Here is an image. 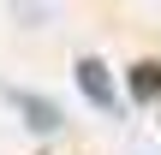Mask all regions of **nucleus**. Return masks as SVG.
Wrapping results in <instances>:
<instances>
[{"instance_id":"nucleus-1","label":"nucleus","mask_w":161,"mask_h":155,"mask_svg":"<svg viewBox=\"0 0 161 155\" xmlns=\"http://www.w3.org/2000/svg\"><path fill=\"white\" fill-rule=\"evenodd\" d=\"M0 96H6V102H12V108L24 113V125H30V131H48V137H54V131L66 125V113H60V108H54L48 96H36V90H18V84H6Z\"/></svg>"},{"instance_id":"nucleus-2","label":"nucleus","mask_w":161,"mask_h":155,"mask_svg":"<svg viewBox=\"0 0 161 155\" xmlns=\"http://www.w3.org/2000/svg\"><path fill=\"white\" fill-rule=\"evenodd\" d=\"M72 78H78V90H84V96H90V102H96L102 113H114V108H119V90H114V72H108V66H102L96 54H84V60L72 66Z\"/></svg>"},{"instance_id":"nucleus-3","label":"nucleus","mask_w":161,"mask_h":155,"mask_svg":"<svg viewBox=\"0 0 161 155\" xmlns=\"http://www.w3.org/2000/svg\"><path fill=\"white\" fill-rule=\"evenodd\" d=\"M125 96L143 108V102H161V60H137L125 72Z\"/></svg>"}]
</instances>
